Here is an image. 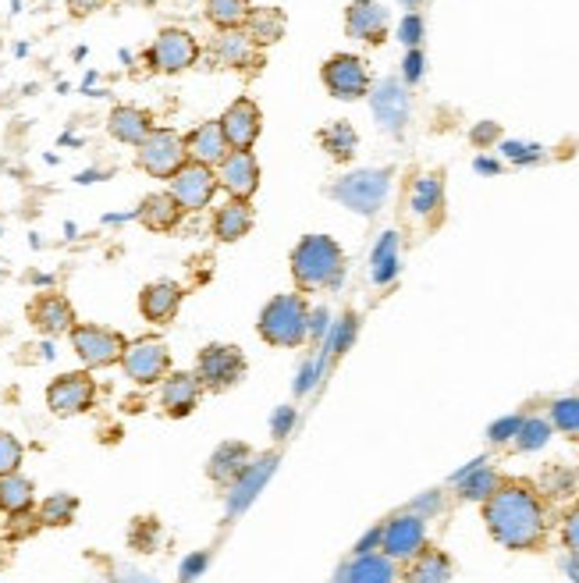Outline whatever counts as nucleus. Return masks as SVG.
<instances>
[{"label":"nucleus","mask_w":579,"mask_h":583,"mask_svg":"<svg viewBox=\"0 0 579 583\" xmlns=\"http://www.w3.org/2000/svg\"><path fill=\"white\" fill-rule=\"evenodd\" d=\"M345 249L331 235H302L292 249V278L302 292H334L345 285Z\"/></svg>","instance_id":"f03ea898"},{"label":"nucleus","mask_w":579,"mask_h":583,"mask_svg":"<svg viewBox=\"0 0 579 583\" xmlns=\"http://www.w3.org/2000/svg\"><path fill=\"white\" fill-rule=\"evenodd\" d=\"M502 156L508 164H516V168H529V164H540L544 156V147L540 143H526V139H505L502 143Z\"/></svg>","instance_id":"37998d69"},{"label":"nucleus","mask_w":579,"mask_h":583,"mask_svg":"<svg viewBox=\"0 0 579 583\" xmlns=\"http://www.w3.org/2000/svg\"><path fill=\"white\" fill-rule=\"evenodd\" d=\"M211 54H214L217 65L235 68V72H246L253 65H260V46L246 36V29H224L221 36H214Z\"/></svg>","instance_id":"5701e85b"},{"label":"nucleus","mask_w":579,"mask_h":583,"mask_svg":"<svg viewBox=\"0 0 579 583\" xmlns=\"http://www.w3.org/2000/svg\"><path fill=\"white\" fill-rule=\"evenodd\" d=\"M398 4H401V8H409V11H416V8H420V0H398Z\"/></svg>","instance_id":"680f3d73"},{"label":"nucleus","mask_w":579,"mask_h":583,"mask_svg":"<svg viewBox=\"0 0 579 583\" xmlns=\"http://www.w3.org/2000/svg\"><path fill=\"white\" fill-rule=\"evenodd\" d=\"M320 147L331 153V161H352L360 150V136L349 121H331L324 132H320Z\"/></svg>","instance_id":"4c0bfd02"},{"label":"nucleus","mask_w":579,"mask_h":583,"mask_svg":"<svg viewBox=\"0 0 579 583\" xmlns=\"http://www.w3.org/2000/svg\"><path fill=\"white\" fill-rule=\"evenodd\" d=\"M29 324L46 338L68 335V331L75 327V306L61 292H40L29 303Z\"/></svg>","instance_id":"aec40b11"},{"label":"nucleus","mask_w":579,"mask_h":583,"mask_svg":"<svg viewBox=\"0 0 579 583\" xmlns=\"http://www.w3.org/2000/svg\"><path fill=\"white\" fill-rule=\"evenodd\" d=\"M331 583H349V580H345V573H342V570H337V573H334V580H331Z\"/></svg>","instance_id":"e2e57ef3"},{"label":"nucleus","mask_w":579,"mask_h":583,"mask_svg":"<svg viewBox=\"0 0 579 583\" xmlns=\"http://www.w3.org/2000/svg\"><path fill=\"white\" fill-rule=\"evenodd\" d=\"M203 385L196 370H171L164 381H160V409H164L168 417L182 420L189 413H196V406L203 399Z\"/></svg>","instance_id":"a211bd4d"},{"label":"nucleus","mask_w":579,"mask_h":583,"mask_svg":"<svg viewBox=\"0 0 579 583\" xmlns=\"http://www.w3.org/2000/svg\"><path fill=\"white\" fill-rule=\"evenodd\" d=\"M561 570H566V580H569V583H579V562L566 559V565H561Z\"/></svg>","instance_id":"052dcab7"},{"label":"nucleus","mask_w":579,"mask_h":583,"mask_svg":"<svg viewBox=\"0 0 579 583\" xmlns=\"http://www.w3.org/2000/svg\"><path fill=\"white\" fill-rule=\"evenodd\" d=\"M107 4V0H68V11L75 14V19H86V14L100 11Z\"/></svg>","instance_id":"4d7b16f0"},{"label":"nucleus","mask_w":579,"mask_h":583,"mask_svg":"<svg viewBox=\"0 0 579 583\" xmlns=\"http://www.w3.org/2000/svg\"><path fill=\"white\" fill-rule=\"evenodd\" d=\"M153 533H160V527L153 523V519H147V523H142V533H136V544L142 548V551H150V541H153Z\"/></svg>","instance_id":"bf43d9fd"},{"label":"nucleus","mask_w":579,"mask_h":583,"mask_svg":"<svg viewBox=\"0 0 579 583\" xmlns=\"http://www.w3.org/2000/svg\"><path fill=\"white\" fill-rule=\"evenodd\" d=\"M331 364L334 359H328L324 353H313V356H305L302 364H299V370H296V381H292V391L299 399H305V396H313V391L320 388V381L328 377V370H331Z\"/></svg>","instance_id":"58836bf2"},{"label":"nucleus","mask_w":579,"mask_h":583,"mask_svg":"<svg viewBox=\"0 0 579 583\" xmlns=\"http://www.w3.org/2000/svg\"><path fill=\"white\" fill-rule=\"evenodd\" d=\"M206 565H211V551H192V555H185L182 565H179V580L182 583L200 580L206 573Z\"/></svg>","instance_id":"864d4df0"},{"label":"nucleus","mask_w":579,"mask_h":583,"mask_svg":"<svg viewBox=\"0 0 579 583\" xmlns=\"http://www.w3.org/2000/svg\"><path fill=\"white\" fill-rule=\"evenodd\" d=\"M296 423H299V409L296 406H278L275 417H270V434H275V441H285L296 431Z\"/></svg>","instance_id":"603ef678"},{"label":"nucleus","mask_w":579,"mask_h":583,"mask_svg":"<svg viewBox=\"0 0 579 583\" xmlns=\"http://www.w3.org/2000/svg\"><path fill=\"white\" fill-rule=\"evenodd\" d=\"M423 548H430V519L416 516L412 509H401L380 523V551L398 565L416 559Z\"/></svg>","instance_id":"39448f33"},{"label":"nucleus","mask_w":579,"mask_h":583,"mask_svg":"<svg viewBox=\"0 0 579 583\" xmlns=\"http://www.w3.org/2000/svg\"><path fill=\"white\" fill-rule=\"evenodd\" d=\"M342 573L349 583H401V565L388 559L384 551H369V555H352Z\"/></svg>","instance_id":"c85d7f7f"},{"label":"nucleus","mask_w":579,"mask_h":583,"mask_svg":"<svg viewBox=\"0 0 579 583\" xmlns=\"http://www.w3.org/2000/svg\"><path fill=\"white\" fill-rule=\"evenodd\" d=\"M214 239L217 242H238L246 239L253 228V207L249 199H224L221 207H214Z\"/></svg>","instance_id":"7c9ffc66"},{"label":"nucleus","mask_w":579,"mask_h":583,"mask_svg":"<svg viewBox=\"0 0 579 583\" xmlns=\"http://www.w3.org/2000/svg\"><path fill=\"white\" fill-rule=\"evenodd\" d=\"M331 321H334V313H331L328 306H310V324H305V342H313V345L324 342V335L331 331Z\"/></svg>","instance_id":"8fccbe9b"},{"label":"nucleus","mask_w":579,"mask_h":583,"mask_svg":"<svg viewBox=\"0 0 579 583\" xmlns=\"http://www.w3.org/2000/svg\"><path fill=\"white\" fill-rule=\"evenodd\" d=\"M200 61V40L189 29H160L147 46V65L157 75H179Z\"/></svg>","instance_id":"6e6552de"},{"label":"nucleus","mask_w":579,"mask_h":583,"mask_svg":"<svg viewBox=\"0 0 579 583\" xmlns=\"http://www.w3.org/2000/svg\"><path fill=\"white\" fill-rule=\"evenodd\" d=\"M46 406L54 417H83L96 406V381L89 370H72L61 374L46 385Z\"/></svg>","instance_id":"f8f14e48"},{"label":"nucleus","mask_w":579,"mask_h":583,"mask_svg":"<svg viewBox=\"0 0 579 583\" xmlns=\"http://www.w3.org/2000/svg\"><path fill=\"white\" fill-rule=\"evenodd\" d=\"M72 338V349L75 356L83 359L86 370H100V367H115L121 364V353L128 338L115 327H104V324H75L68 331Z\"/></svg>","instance_id":"423d86ee"},{"label":"nucleus","mask_w":579,"mask_h":583,"mask_svg":"<svg viewBox=\"0 0 579 583\" xmlns=\"http://www.w3.org/2000/svg\"><path fill=\"white\" fill-rule=\"evenodd\" d=\"M214 175L232 199H253V193L260 188V161L253 156V150H232L214 168Z\"/></svg>","instance_id":"f3484780"},{"label":"nucleus","mask_w":579,"mask_h":583,"mask_svg":"<svg viewBox=\"0 0 579 583\" xmlns=\"http://www.w3.org/2000/svg\"><path fill=\"white\" fill-rule=\"evenodd\" d=\"M243 29H246V36L256 46H270V43H278L285 36L288 19H285V11H278V8H253Z\"/></svg>","instance_id":"f704fd0d"},{"label":"nucleus","mask_w":579,"mask_h":583,"mask_svg":"<svg viewBox=\"0 0 579 583\" xmlns=\"http://www.w3.org/2000/svg\"><path fill=\"white\" fill-rule=\"evenodd\" d=\"M121 370L132 385L139 388H153L171 374V349L160 338L147 335L125 345L121 353Z\"/></svg>","instance_id":"0eeeda50"},{"label":"nucleus","mask_w":579,"mask_h":583,"mask_svg":"<svg viewBox=\"0 0 579 583\" xmlns=\"http://www.w3.org/2000/svg\"><path fill=\"white\" fill-rule=\"evenodd\" d=\"M444 506H448V498H444L441 487H430V492L416 495L406 509H412L416 516H423V519H438V516L444 512Z\"/></svg>","instance_id":"09e8293b"},{"label":"nucleus","mask_w":579,"mask_h":583,"mask_svg":"<svg viewBox=\"0 0 579 583\" xmlns=\"http://www.w3.org/2000/svg\"><path fill=\"white\" fill-rule=\"evenodd\" d=\"M534 487L548 506H569V501L579 498V469L569 463H548Z\"/></svg>","instance_id":"393cba45"},{"label":"nucleus","mask_w":579,"mask_h":583,"mask_svg":"<svg viewBox=\"0 0 579 583\" xmlns=\"http://www.w3.org/2000/svg\"><path fill=\"white\" fill-rule=\"evenodd\" d=\"M196 377L206 391H228L246 377V356L238 345L214 342L196 359Z\"/></svg>","instance_id":"1a4fd4ad"},{"label":"nucleus","mask_w":579,"mask_h":583,"mask_svg":"<svg viewBox=\"0 0 579 583\" xmlns=\"http://www.w3.org/2000/svg\"><path fill=\"white\" fill-rule=\"evenodd\" d=\"M275 469H278V455H253V463L228 484V498H224V512H228V519L243 516L253 501L260 498V492L267 487Z\"/></svg>","instance_id":"dca6fc26"},{"label":"nucleus","mask_w":579,"mask_h":583,"mask_svg":"<svg viewBox=\"0 0 579 583\" xmlns=\"http://www.w3.org/2000/svg\"><path fill=\"white\" fill-rule=\"evenodd\" d=\"M217 121H221L224 136H228L232 150H253V143L260 139V129H264L260 107H256L249 97H238L235 104H228V110H224Z\"/></svg>","instance_id":"4be33fe9"},{"label":"nucleus","mask_w":579,"mask_h":583,"mask_svg":"<svg viewBox=\"0 0 579 583\" xmlns=\"http://www.w3.org/2000/svg\"><path fill=\"white\" fill-rule=\"evenodd\" d=\"M249 0H206V19H211L221 33L224 29H243L249 19Z\"/></svg>","instance_id":"a19ab883"},{"label":"nucleus","mask_w":579,"mask_h":583,"mask_svg":"<svg viewBox=\"0 0 579 583\" xmlns=\"http://www.w3.org/2000/svg\"><path fill=\"white\" fill-rule=\"evenodd\" d=\"M444 207V182L441 175H420L409 188V210L420 220H433Z\"/></svg>","instance_id":"473e14b6"},{"label":"nucleus","mask_w":579,"mask_h":583,"mask_svg":"<svg viewBox=\"0 0 579 583\" xmlns=\"http://www.w3.org/2000/svg\"><path fill=\"white\" fill-rule=\"evenodd\" d=\"M551 438H555V428L548 423V417H540V413H526L523 423H519V434L512 438V449L523 452V455H537L551 445Z\"/></svg>","instance_id":"e433bc0d"},{"label":"nucleus","mask_w":579,"mask_h":583,"mask_svg":"<svg viewBox=\"0 0 579 583\" xmlns=\"http://www.w3.org/2000/svg\"><path fill=\"white\" fill-rule=\"evenodd\" d=\"M369 551H380V523L363 533V538L356 541V548H352V555H369Z\"/></svg>","instance_id":"6e6d98bb"},{"label":"nucleus","mask_w":579,"mask_h":583,"mask_svg":"<svg viewBox=\"0 0 579 583\" xmlns=\"http://www.w3.org/2000/svg\"><path fill=\"white\" fill-rule=\"evenodd\" d=\"M401 274V239L398 231H380V239L369 249V281L377 289L395 285Z\"/></svg>","instance_id":"a878e982"},{"label":"nucleus","mask_w":579,"mask_h":583,"mask_svg":"<svg viewBox=\"0 0 579 583\" xmlns=\"http://www.w3.org/2000/svg\"><path fill=\"white\" fill-rule=\"evenodd\" d=\"M136 161L150 179H171L179 171L189 153H185V136L174 129H153L142 143L136 147Z\"/></svg>","instance_id":"9d476101"},{"label":"nucleus","mask_w":579,"mask_h":583,"mask_svg":"<svg viewBox=\"0 0 579 583\" xmlns=\"http://www.w3.org/2000/svg\"><path fill=\"white\" fill-rule=\"evenodd\" d=\"M32 506H36V484H32L22 469L0 477V512L22 516V512H32Z\"/></svg>","instance_id":"72a5a7b5"},{"label":"nucleus","mask_w":579,"mask_h":583,"mask_svg":"<svg viewBox=\"0 0 579 583\" xmlns=\"http://www.w3.org/2000/svg\"><path fill=\"white\" fill-rule=\"evenodd\" d=\"M182 217H185V210L179 207V203H174L171 193H150L136 207V220H139V225L147 228V231H157V235L174 231V228L182 225Z\"/></svg>","instance_id":"c756f323"},{"label":"nucleus","mask_w":579,"mask_h":583,"mask_svg":"<svg viewBox=\"0 0 579 583\" xmlns=\"http://www.w3.org/2000/svg\"><path fill=\"white\" fill-rule=\"evenodd\" d=\"M369 110L380 125V132L401 136L412 115V100H409V86L398 83V78H380L377 86H369Z\"/></svg>","instance_id":"ddd939ff"},{"label":"nucleus","mask_w":579,"mask_h":583,"mask_svg":"<svg viewBox=\"0 0 579 583\" xmlns=\"http://www.w3.org/2000/svg\"><path fill=\"white\" fill-rule=\"evenodd\" d=\"M392 29V11L377 0H352L345 11V33L360 43H384Z\"/></svg>","instance_id":"412c9836"},{"label":"nucleus","mask_w":579,"mask_h":583,"mask_svg":"<svg viewBox=\"0 0 579 583\" xmlns=\"http://www.w3.org/2000/svg\"><path fill=\"white\" fill-rule=\"evenodd\" d=\"M185 153H189V161L206 164V168H217L224 156L232 153L228 136H224L221 121H200L196 129L185 136Z\"/></svg>","instance_id":"b1692460"},{"label":"nucleus","mask_w":579,"mask_h":583,"mask_svg":"<svg viewBox=\"0 0 579 583\" xmlns=\"http://www.w3.org/2000/svg\"><path fill=\"white\" fill-rule=\"evenodd\" d=\"M168 193L174 196V203L185 210V214H200L214 203V193H217V175L214 168L206 164H196V161H185L174 175L168 179Z\"/></svg>","instance_id":"9b49d317"},{"label":"nucleus","mask_w":579,"mask_h":583,"mask_svg":"<svg viewBox=\"0 0 579 583\" xmlns=\"http://www.w3.org/2000/svg\"><path fill=\"white\" fill-rule=\"evenodd\" d=\"M423 72H427V57H423L420 46H416V51H406V57H401V83H406V86H420L423 83Z\"/></svg>","instance_id":"3c124183"},{"label":"nucleus","mask_w":579,"mask_h":583,"mask_svg":"<svg viewBox=\"0 0 579 583\" xmlns=\"http://www.w3.org/2000/svg\"><path fill=\"white\" fill-rule=\"evenodd\" d=\"M455 565L441 548H423L420 555L401 565V583H452Z\"/></svg>","instance_id":"bb28decb"},{"label":"nucleus","mask_w":579,"mask_h":583,"mask_svg":"<svg viewBox=\"0 0 579 583\" xmlns=\"http://www.w3.org/2000/svg\"><path fill=\"white\" fill-rule=\"evenodd\" d=\"M523 417H526V413H505V417L491 420V423H487V431H484L487 445H494V449H497V445H512V438L519 434Z\"/></svg>","instance_id":"a18cd8bd"},{"label":"nucleus","mask_w":579,"mask_h":583,"mask_svg":"<svg viewBox=\"0 0 579 583\" xmlns=\"http://www.w3.org/2000/svg\"><path fill=\"white\" fill-rule=\"evenodd\" d=\"M502 474H497V466L491 463V455H476V460L462 463L448 484H452V492L459 501H470V506H484V501L502 487Z\"/></svg>","instance_id":"2eb2a0df"},{"label":"nucleus","mask_w":579,"mask_h":583,"mask_svg":"<svg viewBox=\"0 0 579 583\" xmlns=\"http://www.w3.org/2000/svg\"><path fill=\"white\" fill-rule=\"evenodd\" d=\"M470 139H473V147H494L497 139H502V129H497V121H480V125H473V132H470Z\"/></svg>","instance_id":"5fc2aeb1"},{"label":"nucleus","mask_w":579,"mask_h":583,"mask_svg":"<svg viewBox=\"0 0 579 583\" xmlns=\"http://www.w3.org/2000/svg\"><path fill=\"white\" fill-rule=\"evenodd\" d=\"M22 460H25V449H22V441L8 434V431H0V477H8L14 474V469H22Z\"/></svg>","instance_id":"49530a36"},{"label":"nucleus","mask_w":579,"mask_h":583,"mask_svg":"<svg viewBox=\"0 0 579 583\" xmlns=\"http://www.w3.org/2000/svg\"><path fill=\"white\" fill-rule=\"evenodd\" d=\"M185 303V289L179 285V281L171 278H160V281H150L147 289L139 292V313L147 324H171L174 317H179V310Z\"/></svg>","instance_id":"6ab92c4d"},{"label":"nucleus","mask_w":579,"mask_h":583,"mask_svg":"<svg viewBox=\"0 0 579 583\" xmlns=\"http://www.w3.org/2000/svg\"><path fill=\"white\" fill-rule=\"evenodd\" d=\"M249 463H253V449L249 445H243V441H224V445L214 449L211 463H206V477L228 487Z\"/></svg>","instance_id":"2f4dec72"},{"label":"nucleus","mask_w":579,"mask_h":583,"mask_svg":"<svg viewBox=\"0 0 579 583\" xmlns=\"http://www.w3.org/2000/svg\"><path fill=\"white\" fill-rule=\"evenodd\" d=\"M484 527L505 551H540L551 533V506L526 481H502V487L480 506Z\"/></svg>","instance_id":"f257e3e1"},{"label":"nucleus","mask_w":579,"mask_h":583,"mask_svg":"<svg viewBox=\"0 0 579 583\" xmlns=\"http://www.w3.org/2000/svg\"><path fill=\"white\" fill-rule=\"evenodd\" d=\"M473 171H476V175H502V161H494V156L480 153L476 161H473Z\"/></svg>","instance_id":"13d9d810"},{"label":"nucleus","mask_w":579,"mask_h":583,"mask_svg":"<svg viewBox=\"0 0 579 583\" xmlns=\"http://www.w3.org/2000/svg\"><path fill=\"white\" fill-rule=\"evenodd\" d=\"M305 324H310V303L302 292H281L260 310L256 331L275 349H299L305 342Z\"/></svg>","instance_id":"7ed1b4c3"},{"label":"nucleus","mask_w":579,"mask_h":583,"mask_svg":"<svg viewBox=\"0 0 579 583\" xmlns=\"http://www.w3.org/2000/svg\"><path fill=\"white\" fill-rule=\"evenodd\" d=\"M153 129H157V125L150 118V110L132 107V104L115 107V110H110V118H107L110 139H118V143H125V147H139Z\"/></svg>","instance_id":"cd10ccee"},{"label":"nucleus","mask_w":579,"mask_h":583,"mask_svg":"<svg viewBox=\"0 0 579 583\" xmlns=\"http://www.w3.org/2000/svg\"><path fill=\"white\" fill-rule=\"evenodd\" d=\"M548 423L555 434L579 438V396H558L548 402Z\"/></svg>","instance_id":"79ce46f5"},{"label":"nucleus","mask_w":579,"mask_h":583,"mask_svg":"<svg viewBox=\"0 0 579 583\" xmlns=\"http://www.w3.org/2000/svg\"><path fill=\"white\" fill-rule=\"evenodd\" d=\"M78 512V498L68 492H54L40 501V527H68Z\"/></svg>","instance_id":"ea45409f"},{"label":"nucleus","mask_w":579,"mask_h":583,"mask_svg":"<svg viewBox=\"0 0 579 583\" xmlns=\"http://www.w3.org/2000/svg\"><path fill=\"white\" fill-rule=\"evenodd\" d=\"M320 78H324V86L334 100H363L369 97V68L366 61L356 54H334L331 61H324V68H320Z\"/></svg>","instance_id":"4468645a"},{"label":"nucleus","mask_w":579,"mask_h":583,"mask_svg":"<svg viewBox=\"0 0 579 583\" xmlns=\"http://www.w3.org/2000/svg\"><path fill=\"white\" fill-rule=\"evenodd\" d=\"M331 196L342 203L345 210H352V214L374 217V214H380V207L392 196V171L388 168L349 171V175H342V179L331 185Z\"/></svg>","instance_id":"20e7f679"},{"label":"nucleus","mask_w":579,"mask_h":583,"mask_svg":"<svg viewBox=\"0 0 579 583\" xmlns=\"http://www.w3.org/2000/svg\"><path fill=\"white\" fill-rule=\"evenodd\" d=\"M423 33H427V25H423V14L420 11H406L401 14V22L395 29V36L409 46V51H416V46L423 43Z\"/></svg>","instance_id":"de8ad7c7"},{"label":"nucleus","mask_w":579,"mask_h":583,"mask_svg":"<svg viewBox=\"0 0 579 583\" xmlns=\"http://www.w3.org/2000/svg\"><path fill=\"white\" fill-rule=\"evenodd\" d=\"M558 538H561V548H566V559L579 562V498L569 501V509L561 512Z\"/></svg>","instance_id":"c03bdc74"},{"label":"nucleus","mask_w":579,"mask_h":583,"mask_svg":"<svg viewBox=\"0 0 579 583\" xmlns=\"http://www.w3.org/2000/svg\"><path fill=\"white\" fill-rule=\"evenodd\" d=\"M360 338V313H342V317H334L331 321V331L324 335V342L317 345L320 353H324L328 359H337V356H345L352 345H356Z\"/></svg>","instance_id":"c9c22d12"}]
</instances>
